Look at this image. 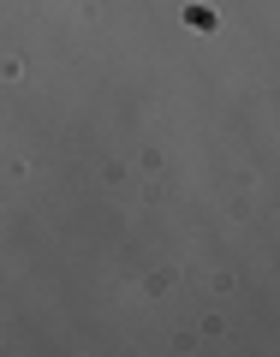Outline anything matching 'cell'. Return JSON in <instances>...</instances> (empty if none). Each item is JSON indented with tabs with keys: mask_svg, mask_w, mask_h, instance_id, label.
<instances>
[]
</instances>
